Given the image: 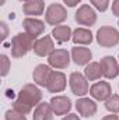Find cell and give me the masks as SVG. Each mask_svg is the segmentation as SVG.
<instances>
[{
    "mask_svg": "<svg viewBox=\"0 0 119 120\" xmlns=\"http://www.w3.org/2000/svg\"><path fill=\"white\" fill-rule=\"evenodd\" d=\"M42 91L36 84H25L13 102V109L18 110L20 113L28 115L32 109L42 102Z\"/></svg>",
    "mask_w": 119,
    "mask_h": 120,
    "instance_id": "obj_1",
    "label": "cell"
},
{
    "mask_svg": "<svg viewBox=\"0 0 119 120\" xmlns=\"http://www.w3.org/2000/svg\"><path fill=\"white\" fill-rule=\"evenodd\" d=\"M35 39L27 32H18L11 38V57L23 59L34 49Z\"/></svg>",
    "mask_w": 119,
    "mask_h": 120,
    "instance_id": "obj_2",
    "label": "cell"
},
{
    "mask_svg": "<svg viewBox=\"0 0 119 120\" xmlns=\"http://www.w3.org/2000/svg\"><path fill=\"white\" fill-rule=\"evenodd\" d=\"M95 41L101 48L111 49L119 45V31L111 25H104L97 30Z\"/></svg>",
    "mask_w": 119,
    "mask_h": 120,
    "instance_id": "obj_3",
    "label": "cell"
},
{
    "mask_svg": "<svg viewBox=\"0 0 119 120\" xmlns=\"http://www.w3.org/2000/svg\"><path fill=\"white\" fill-rule=\"evenodd\" d=\"M67 20V8L60 3H52L45 10V22L52 27L62 25Z\"/></svg>",
    "mask_w": 119,
    "mask_h": 120,
    "instance_id": "obj_4",
    "label": "cell"
},
{
    "mask_svg": "<svg viewBox=\"0 0 119 120\" xmlns=\"http://www.w3.org/2000/svg\"><path fill=\"white\" fill-rule=\"evenodd\" d=\"M74 20L81 27H86V28H91L97 24V20H98V15H97V11L90 4H81L76 13H74Z\"/></svg>",
    "mask_w": 119,
    "mask_h": 120,
    "instance_id": "obj_5",
    "label": "cell"
},
{
    "mask_svg": "<svg viewBox=\"0 0 119 120\" xmlns=\"http://www.w3.org/2000/svg\"><path fill=\"white\" fill-rule=\"evenodd\" d=\"M69 87L73 95H76L77 98L86 96L87 94H90V84L88 80L86 78L84 74L73 71L69 75Z\"/></svg>",
    "mask_w": 119,
    "mask_h": 120,
    "instance_id": "obj_6",
    "label": "cell"
},
{
    "mask_svg": "<svg viewBox=\"0 0 119 120\" xmlns=\"http://www.w3.org/2000/svg\"><path fill=\"white\" fill-rule=\"evenodd\" d=\"M70 63L71 55L67 49H55L48 57V64L55 70H64L70 66Z\"/></svg>",
    "mask_w": 119,
    "mask_h": 120,
    "instance_id": "obj_7",
    "label": "cell"
},
{
    "mask_svg": "<svg viewBox=\"0 0 119 120\" xmlns=\"http://www.w3.org/2000/svg\"><path fill=\"white\" fill-rule=\"evenodd\" d=\"M32 50L38 57H49V55L55 50V39L52 38V35H45L42 38H38L34 42Z\"/></svg>",
    "mask_w": 119,
    "mask_h": 120,
    "instance_id": "obj_8",
    "label": "cell"
},
{
    "mask_svg": "<svg viewBox=\"0 0 119 120\" xmlns=\"http://www.w3.org/2000/svg\"><path fill=\"white\" fill-rule=\"evenodd\" d=\"M112 95V87L105 80H98L90 87V96L98 102H105Z\"/></svg>",
    "mask_w": 119,
    "mask_h": 120,
    "instance_id": "obj_9",
    "label": "cell"
},
{
    "mask_svg": "<svg viewBox=\"0 0 119 120\" xmlns=\"http://www.w3.org/2000/svg\"><path fill=\"white\" fill-rule=\"evenodd\" d=\"M76 110L79 112L80 116L83 117H92L97 115L98 112V105L97 101L92 98H87V96H81L76 101Z\"/></svg>",
    "mask_w": 119,
    "mask_h": 120,
    "instance_id": "obj_10",
    "label": "cell"
},
{
    "mask_svg": "<svg viewBox=\"0 0 119 120\" xmlns=\"http://www.w3.org/2000/svg\"><path fill=\"white\" fill-rule=\"evenodd\" d=\"M49 103H51V108H52L55 116H66L67 113H70V110L73 108V103H71L70 98L66 96V95L52 96Z\"/></svg>",
    "mask_w": 119,
    "mask_h": 120,
    "instance_id": "obj_11",
    "label": "cell"
},
{
    "mask_svg": "<svg viewBox=\"0 0 119 120\" xmlns=\"http://www.w3.org/2000/svg\"><path fill=\"white\" fill-rule=\"evenodd\" d=\"M45 21L36 18V17H25L23 20V27H24V32H27L30 36L34 39H38L44 32H45Z\"/></svg>",
    "mask_w": 119,
    "mask_h": 120,
    "instance_id": "obj_12",
    "label": "cell"
},
{
    "mask_svg": "<svg viewBox=\"0 0 119 120\" xmlns=\"http://www.w3.org/2000/svg\"><path fill=\"white\" fill-rule=\"evenodd\" d=\"M67 87V77L63 71H56L53 70L51 77H49V81H48V85H46V91L51 92V94H60L66 90Z\"/></svg>",
    "mask_w": 119,
    "mask_h": 120,
    "instance_id": "obj_13",
    "label": "cell"
},
{
    "mask_svg": "<svg viewBox=\"0 0 119 120\" xmlns=\"http://www.w3.org/2000/svg\"><path fill=\"white\" fill-rule=\"evenodd\" d=\"M101 68H102V77L107 80H114L119 75V60L114 56H104L99 60Z\"/></svg>",
    "mask_w": 119,
    "mask_h": 120,
    "instance_id": "obj_14",
    "label": "cell"
},
{
    "mask_svg": "<svg viewBox=\"0 0 119 120\" xmlns=\"http://www.w3.org/2000/svg\"><path fill=\"white\" fill-rule=\"evenodd\" d=\"M70 55H71L73 63L77 64V66H87L88 63H91V60H92V52H91V49L87 48V46L76 45L74 48H71Z\"/></svg>",
    "mask_w": 119,
    "mask_h": 120,
    "instance_id": "obj_15",
    "label": "cell"
},
{
    "mask_svg": "<svg viewBox=\"0 0 119 120\" xmlns=\"http://www.w3.org/2000/svg\"><path fill=\"white\" fill-rule=\"evenodd\" d=\"M52 67L49 64H38L34 71H32V80H34V84H36L38 87H45L48 85V81H49V77L52 74Z\"/></svg>",
    "mask_w": 119,
    "mask_h": 120,
    "instance_id": "obj_16",
    "label": "cell"
},
{
    "mask_svg": "<svg viewBox=\"0 0 119 120\" xmlns=\"http://www.w3.org/2000/svg\"><path fill=\"white\" fill-rule=\"evenodd\" d=\"M71 41L76 43V45H80V46H87L91 45L92 41H94V35L90 28L86 27H79L73 31V36H71Z\"/></svg>",
    "mask_w": 119,
    "mask_h": 120,
    "instance_id": "obj_17",
    "label": "cell"
},
{
    "mask_svg": "<svg viewBox=\"0 0 119 120\" xmlns=\"http://www.w3.org/2000/svg\"><path fill=\"white\" fill-rule=\"evenodd\" d=\"M23 13L27 17H38L45 13V1L44 0H31L23 4Z\"/></svg>",
    "mask_w": 119,
    "mask_h": 120,
    "instance_id": "obj_18",
    "label": "cell"
},
{
    "mask_svg": "<svg viewBox=\"0 0 119 120\" xmlns=\"http://www.w3.org/2000/svg\"><path fill=\"white\" fill-rule=\"evenodd\" d=\"M53 117H55V113L49 102H41L35 106L32 120H53Z\"/></svg>",
    "mask_w": 119,
    "mask_h": 120,
    "instance_id": "obj_19",
    "label": "cell"
},
{
    "mask_svg": "<svg viewBox=\"0 0 119 120\" xmlns=\"http://www.w3.org/2000/svg\"><path fill=\"white\" fill-rule=\"evenodd\" d=\"M51 35H52V38L55 39L56 43H66V42H69V41L71 39L73 31H71V28H70L69 25L62 24V25L55 27V28L52 30V34H51Z\"/></svg>",
    "mask_w": 119,
    "mask_h": 120,
    "instance_id": "obj_20",
    "label": "cell"
},
{
    "mask_svg": "<svg viewBox=\"0 0 119 120\" xmlns=\"http://www.w3.org/2000/svg\"><path fill=\"white\" fill-rule=\"evenodd\" d=\"M83 74L86 75V78L88 81H98V80H101V77H102V68H101L99 61H91V63H88L86 66Z\"/></svg>",
    "mask_w": 119,
    "mask_h": 120,
    "instance_id": "obj_21",
    "label": "cell"
},
{
    "mask_svg": "<svg viewBox=\"0 0 119 120\" xmlns=\"http://www.w3.org/2000/svg\"><path fill=\"white\" fill-rule=\"evenodd\" d=\"M105 109L109 113H119V95L118 94H112L107 101H105Z\"/></svg>",
    "mask_w": 119,
    "mask_h": 120,
    "instance_id": "obj_22",
    "label": "cell"
},
{
    "mask_svg": "<svg viewBox=\"0 0 119 120\" xmlns=\"http://www.w3.org/2000/svg\"><path fill=\"white\" fill-rule=\"evenodd\" d=\"M4 119L6 120H27V115H24V113H20L18 110H16V109H8V110H6V113H4Z\"/></svg>",
    "mask_w": 119,
    "mask_h": 120,
    "instance_id": "obj_23",
    "label": "cell"
},
{
    "mask_svg": "<svg viewBox=\"0 0 119 120\" xmlns=\"http://www.w3.org/2000/svg\"><path fill=\"white\" fill-rule=\"evenodd\" d=\"M90 3L92 4V7L101 13H105L109 6H111V0H90Z\"/></svg>",
    "mask_w": 119,
    "mask_h": 120,
    "instance_id": "obj_24",
    "label": "cell"
},
{
    "mask_svg": "<svg viewBox=\"0 0 119 120\" xmlns=\"http://www.w3.org/2000/svg\"><path fill=\"white\" fill-rule=\"evenodd\" d=\"M0 63H1V73L0 74H1V77H6L8 74L10 68H11V61H10L7 55H1L0 56Z\"/></svg>",
    "mask_w": 119,
    "mask_h": 120,
    "instance_id": "obj_25",
    "label": "cell"
},
{
    "mask_svg": "<svg viewBox=\"0 0 119 120\" xmlns=\"http://www.w3.org/2000/svg\"><path fill=\"white\" fill-rule=\"evenodd\" d=\"M111 10H112V14L116 15V17L119 18V0H114V1H112Z\"/></svg>",
    "mask_w": 119,
    "mask_h": 120,
    "instance_id": "obj_26",
    "label": "cell"
},
{
    "mask_svg": "<svg viewBox=\"0 0 119 120\" xmlns=\"http://www.w3.org/2000/svg\"><path fill=\"white\" fill-rule=\"evenodd\" d=\"M0 28H1V31H3V34H1V39L4 41V39L7 38V35H8V27H7V24H6L4 21H1V22H0Z\"/></svg>",
    "mask_w": 119,
    "mask_h": 120,
    "instance_id": "obj_27",
    "label": "cell"
},
{
    "mask_svg": "<svg viewBox=\"0 0 119 120\" xmlns=\"http://www.w3.org/2000/svg\"><path fill=\"white\" fill-rule=\"evenodd\" d=\"M63 3H64V6H67V7H76V6H79L80 3H81V0H62Z\"/></svg>",
    "mask_w": 119,
    "mask_h": 120,
    "instance_id": "obj_28",
    "label": "cell"
},
{
    "mask_svg": "<svg viewBox=\"0 0 119 120\" xmlns=\"http://www.w3.org/2000/svg\"><path fill=\"white\" fill-rule=\"evenodd\" d=\"M62 120H81V119H80V116L76 115V113H67L66 116L62 117Z\"/></svg>",
    "mask_w": 119,
    "mask_h": 120,
    "instance_id": "obj_29",
    "label": "cell"
},
{
    "mask_svg": "<svg viewBox=\"0 0 119 120\" xmlns=\"http://www.w3.org/2000/svg\"><path fill=\"white\" fill-rule=\"evenodd\" d=\"M101 120H119V115H115V113H109L107 116H104Z\"/></svg>",
    "mask_w": 119,
    "mask_h": 120,
    "instance_id": "obj_30",
    "label": "cell"
},
{
    "mask_svg": "<svg viewBox=\"0 0 119 120\" xmlns=\"http://www.w3.org/2000/svg\"><path fill=\"white\" fill-rule=\"evenodd\" d=\"M4 3H6V0H0V4H1V6H3Z\"/></svg>",
    "mask_w": 119,
    "mask_h": 120,
    "instance_id": "obj_31",
    "label": "cell"
},
{
    "mask_svg": "<svg viewBox=\"0 0 119 120\" xmlns=\"http://www.w3.org/2000/svg\"><path fill=\"white\" fill-rule=\"evenodd\" d=\"M18 1H23V3H27V1H31V0H18Z\"/></svg>",
    "mask_w": 119,
    "mask_h": 120,
    "instance_id": "obj_32",
    "label": "cell"
},
{
    "mask_svg": "<svg viewBox=\"0 0 119 120\" xmlns=\"http://www.w3.org/2000/svg\"><path fill=\"white\" fill-rule=\"evenodd\" d=\"M118 27H119V21H118Z\"/></svg>",
    "mask_w": 119,
    "mask_h": 120,
    "instance_id": "obj_33",
    "label": "cell"
},
{
    "mask_svg": "<svg viewBox=\"0 0 119 120\" xmlns=\"http://www.w3.org/2000/svg\"><path fill=\"white\" fill-rule=\"evenodd\" d=\"M118 60H119V56H118Z\"/></svg>",
    "mask_w": 119,
    "mask_h": 120,
    "instance_id": "obj_34",
    "label": "cell"
},
{
    "mask_svg": "<svg viewBox=\"0 0 119 120\" xmlns=\"http://www.w3.org/2000/svg\"><path fill=\"white\" fill-rule=\"evenodd\" d=\"M118 88H119V85H118Z\"/></svg>",
    "mask_w": 119,
    "mask_h": 120,
    "instance_id": "obj_35",
    "label": "cell"
}]
</instances>
